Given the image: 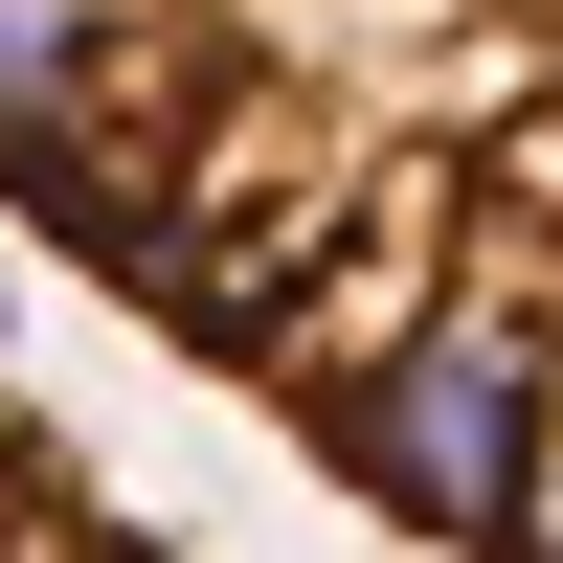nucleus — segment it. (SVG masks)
<instances>
[{
    "label": "nucleus",
    "mask_w": 563,
    "mask_h": 563,
    "mask_svg": "<svg viewBox=\"0 0 563 563\" xmlns=\"http://www.w3.org/2000/svg\"><path fill=\"white\" fill-rule=\"evenodd\" d=\"M0 563H180L158 519H135V496L113 474H90V451L68 429H45V406L23 384H0Z\"/></svg>",
    "instance_id": "nucleus-2"
},
{
    "label": "nucleus",
    "mask_w": 563,
    "mask_h": 563,
    "mask_svg": "<svg viewBox=\"0 0 563 563\" xmlns=\"http://www.w3.org/2000/svg\"><path fill=\"white\" fill-rule=\"evenodd\" d=\"M0 203L429 563H563V0H0Z\"/></svg>",
    "instance_id": "nucleus-1"
}]
</instances>
